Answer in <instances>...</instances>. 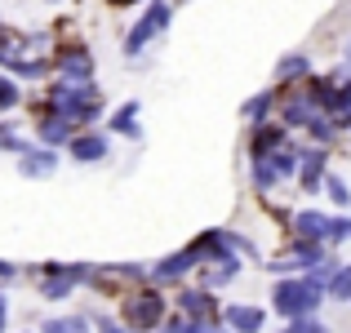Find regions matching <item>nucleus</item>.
<instances>
[{"instance_id": "obj_1", "label": "nucleus", "mask_w": 351, "mask_h": 333, "mask_svg": "<svg viewBox=\"0 0 351 333\" xmlns=\"http://www.w3.org/2000/svg\"><path fill=\"white\" fill-rule=\"evenodd\" d=\"M165 23H169V5H152V14H147L143 23H138V32L129 36V49H138V45H143L147 36H156V32H160Z\"/></svg>"}, {"instance_id": "obj_2", "label": "nucleus", "mask_w": 351, "mask_h": 333, "mask_svg": "<svg viewBox=\"0 0 351 333\" xmlns=\"http://www.w3.org/2000/svg\"><path fill=\"white\" fill-rule=\"evenodd\" d=\"M76 156H80V160H94V156H103V143H94V138H85V143L76 147Z\"/></svg>"}]
</instances>
